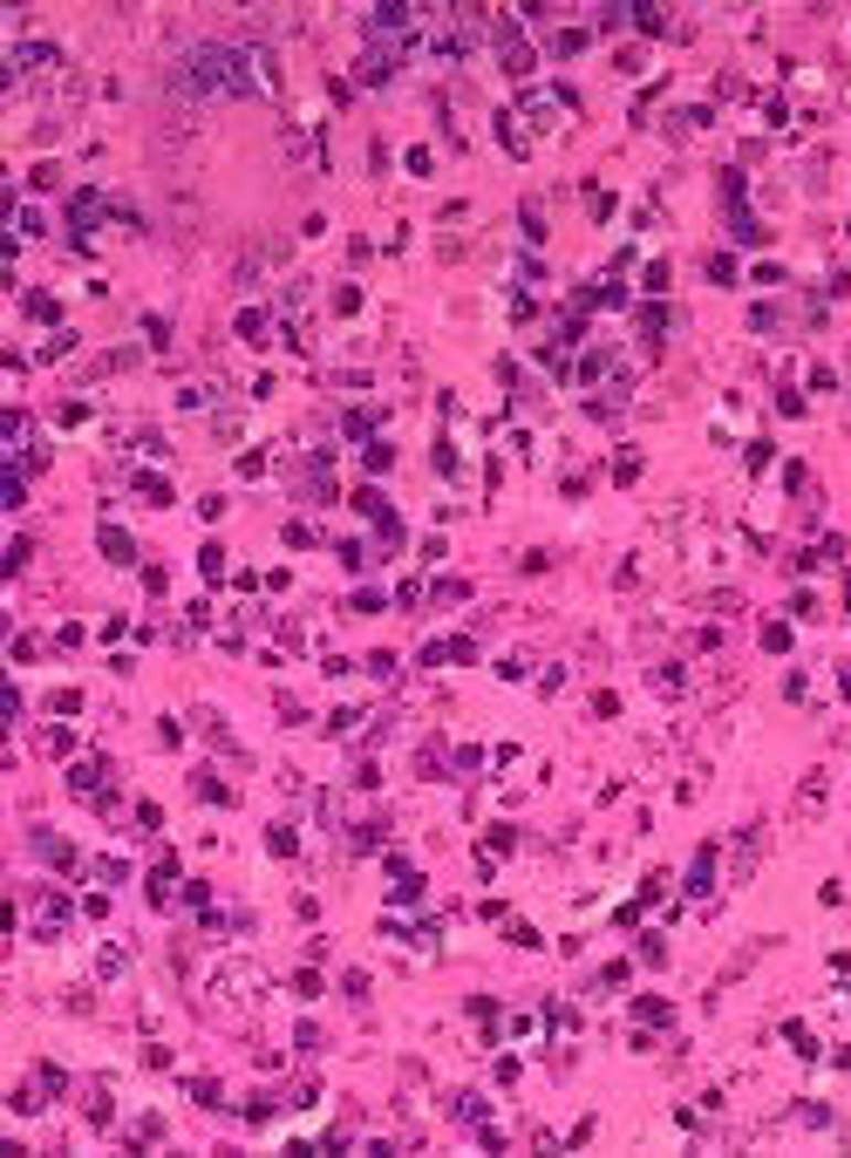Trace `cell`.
I'll list each match as a JSON object with an SVG mask.
<instances>
[{
    "instance_id": "3957f363",
    "label": "cell",
    "mask_w": 851,
    "mask_h": 1158,
    "mask_svg": "<svg viewBox=\"0 0 851 1158\" xmlns=\"http://www.w3.org/2000/svg\"><path fill=\"white\" fill-rule=\"evenodd\" d=\"M96 975H124V947H103L96 954Z\"/></svg>"
},
{
    "instance_id": "7a4b0ae2",
    "label": "cell",
    "mask_w": 851,
    "mask_h": 1158,
    "mask_svg": "<svg viewBox=\"0 0 851 1158\" xmlns=\"http://www.w3.org/2000/svg\"><path fill=\"white\" fill-rule=\"evenodd\" d=\"M8 444H14V470H34V464H42V444H34L28 410H8Z\"/></svg>"
},
{
    "instance_id": "6da1fadb",
    "label": "cell",
    "mask_w": 851,
    "mask_h": 1158,
    "mask_svg": "<svg viewBox=\"0 0 851 1158\" xmlns=\"http://www.w3.org/2000/svg\"><path fill=\"white\" fill-rule=\"evenodd\" d=\"M171 96H279V62L253 42H184L171 55Z\"/></svg>"
}]
</instances>
